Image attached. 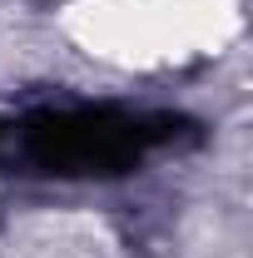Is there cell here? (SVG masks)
<instances>
[{
  "instance_id": "cell-1",
  "label": "cell",
  "mask_w": 253,
  "mask_h": 258,
  "mask_svg": "<svg viewBox=\"0 0 253 258\" xmlns=\"http://www.w3.org/2000/svg\"><path fill=\"white\" fill-rule=\"evenodd\" d=\"M65 25L104 64L169 70L219 55L238 30V0H70Z\"/></svg>"
},
{
  "instance_id": "cell-2",
  "label": "cell",
  "mask_w": 253,
  "mask_h": 258,
  "mask_svg": "<svg viewBox=\"0 0 253 258\" xmlns=\"http://www.w3.org/2000/svg\"><path fill=\"white\" fill-rule=\"evenodd\" d=\"M5 258H114V238L90 214H30L10 228Z\"/></svg>"
}]
</instances>
